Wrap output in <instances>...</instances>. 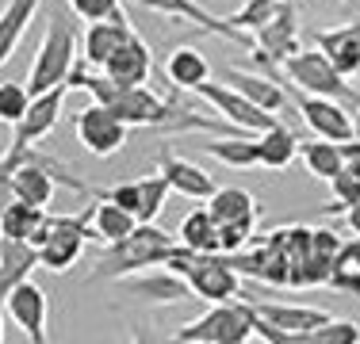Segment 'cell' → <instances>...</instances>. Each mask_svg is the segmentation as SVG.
<instances>
[{"instance_id": "obj_12", "label": "cell", "mask_w": 360, "mask_h": 344, "mask_svg": "<svg viewBox=\"0 0 360 344\" xmlns=\"http://www.w3.org/2000/svg\"><path fill=\"white\" fill-rule=\"evenodd\" d=\"M295 107H299V115H303V123L311 126L314 138H330V142H353L356 138L353 111H349L341 100L314 96V92H299L295 88Z\"/></svg>"}, {"instance_id": "obj_30", "label": "cell", "mask_w": 360, "mask_h": 344, "mask_svg": "<svg viewBox=\"0 0 360 344\" xmlns=\"http://www.w3.org/2000/svg\"><path fill=\"white\" fill-rule=\"evenodd\" d=\"M257 153H261V165L264 168H288L291 161L299 157V138L291 126L276 123L269 131L257 134Z\"/></svg>"}, {"instance_id": "obj_29", "label": "cell", "mask_w": 360, "mask_h": 344, "mask_svg": "<svg viewBox=\"0 0 360 344\" xmlns=\"http://www.w3.org/2000/svg\"><path fill=\"white\" fill-rule=\"evenodd\" d=\"M176 237L184 241L188 249H195V253H222V241H219V222L215 214L207 211V206H195V211L184 214V222H180Z\"/></svg>"}, {"instance_id": "obj_42", "label": "cell", "mask_w": 360, "mask_h": 344, "mask_svg": "<svg viewBox=\"0 0 360 344\" xmlns=\"http://www.w3.org/2000/svg\"><path fill=\"white\" fill-rule=\"evenodd\" d=\"M345 226H349V230H353V234L360 237V203L345 206Z\"/></svg>"}, {"instance_id": "obj_43", "label": "cell", "mask_w": 360, "mask_h": 344, "mask_svg": "<svg viewBox=\"0 0 360 344\" xmlns=\"http://www.w3.org/2000/svg\"><path fill=\"white\" fill-rule=\"evenodd\" d=\"M353 123H356V138H360V107L353 111Z\"/></svg>"}, {"instance_id": "obj_5", "label": "cell", "mask_w": 360, "mask_h": 344, "mask_svg": "<svg viewBox=\"0 0 360 344\" xmlns=\"http://www.w3.org/2000/svg\"><path fill=\"white\" fill-rule=\"evenodd\" d=\"M257 337V310L250 303H211V310L195 322H184L173 329V340L180 344H245Z\"/></svg>"}, {"instance_id": "obj_41", "label": "cell", "mask_w": 360, "mask_h": 344, "mask_svg": "<svg viewBox=\"0 0 360 344\" xmlns=\"http://www.w3.org/2000/svg\"><path fill=\"white\" fill-rule=\"evenodd\" d=\"M15 199V184H12V172L0 168V214H4V206Z\"/></svg>"}, {"instance_id": "obj_7", "label": "cell", "mask_w": 360, "mask_h": 344, "mask_svg": "<svg viewBox=\"0 0 360 344\" xmlns=\"http://www.w3.org/2000/svg\"><path fill=\"white\" fill-rule=\"evenodd\" d=\"M299 12H295V0H280V8L272 12V20L264 27L253 31V65L264 69L272 81H280L276 69L288 62L291 54H299Z\"/></svg>"}, {"instance_id": "obj_10", "label": "cell", "mask_w": 360, "mask_h": 344, "mask_svg": "<svg viewBox=\"0 0 360 344\" xmlns=\"http://www.w3.org/2000/svg\"><path fill=\"white\" fill-rule=\"evenodd\" d=\"M188 279V291H192V298H200V303H230V298H238V291H242V275L238 268L226 260V253H200V260L192 264V272L184 275Z\"/></svg>"}, {"instance_id": "obj_24", "label": "cell", "mask_w": 360, "mask_h": 344, "mask_svg": "<svg viewBox=\"0 0 360 344\" xmlns=\"http://www.w3.org/2000/svg\"><path fill=\"white\" fill-rule=\"evenodd\" d=\"M165 77H169L173 88L195 92L203 81H211V62L203 58V50H195V46H176L173 54L165 58Z\"/></svg>"}, {"instance_id": "obj_14", "label": "cell", "mask_w": 360, "mask_h": 344, "mask_svg": "<svg viewBox=\"0 0 360 344\" xmlns=\"http://www.w3.org/2000/svg\"><path fill=\"white\" fill-rule=\"evenodd\" d=\"M65 92H70V84H58V88H50V92H42V96L31 100L27 115L12 126V145H8V150H27V145L50 138V131L58 126V115H62V107H65Z\"/></svg>"}, {"instance_id": "obj_33", "label": "cell", "mask_w": 360, "mask_h": 344, "mask_svg": "<svg viewBox=\"0 0 360 344\" xmlns=\"http://www.w3.org/2000/svg\"><path fill=\"white\" fill-rule=\"evenodd\" d=\"M356 279H360V237L356 241H345V245L338 249L333 268H330V287L349 291V295H353Z\"/></svg>"}, {"instance_id": "obj_27", "label": "cell", "mask_w": 360, "mask_h": 344, "mask_svg": "<svg viewBox=\"0 0 360 344\" xmlns=\"http://www.w3.org/2000/svg\"><path fill=\"white\" fill-rule=\"evenodd\" d=\"M12 184H15V195L35 206H50V199H54V172H50L46 165H39V161H20V165L12 168Z\"/></svg>"}, {"instance_id": "obj_17", "label": "cell", "mask_w": 360, "mask_h": 344, "mask_svg": "<svg viewBox=\"0 0 360 344\" xmlns=\"http://www.w3.org/2000/svg\"><path fill=\"white\" fill-rule=\"evenodd\" d=\"M314 46L338 65V73H345L349 81L360 77V15L345 27H330V31H314Z\"/></svg>"}, {"instance_id": "obj_45", "label": "cell", "mask_w": 360, "mask_h": 344, "mask_svg": "<svg viewBox=\"0 0 360 344\" xmlns=\"http://www.w3.org/2000/svg\"><path fill=\"white\" fill-rule=\"evenodd\" d=\"M353 295H356V298H360V279H356V287H353Z\"/></svg>"}, {"instance_id": "obj_3", "label": "cell", "mask_w": 360, "mask_h": 344, "mask_svg": "<svg viewBox=\"0 0 360 344\" xmlns=\"http://www.w3.org/2000/svg\"><path fill=\"white\" fill-rule=\"evenodd\" d=\"M73 65H77V23L65 8H50L35 62L27 69L31 96H42V92L58 88V84H70Z\"/></svg>"}, {"instance_id": "obj_28", "label": "cell", "mask_w": 360, "mask_h": 344, "mask_svg": "<svg viewBox=\"0 0 360 344\" xmlns=\"http://www.w3.org/2000/svg\"><path fill=\"white\" fill-rule=\"evenodd\" d=\"M299 161L307 165L311 176L330 184L345 168V150H341V142H330V138H311V142H299Z\"/></svg>"}, {"instance_id": "obj_9", "label": "cell", "mask_w": 360, "mask_h": 344, "mask_svg": "<svg viewBox=\"0 0 360 344\" xmlns=\"http://www.w3.org/2000/svg\"><path fill=\"white\" fill-rule=\"evenodd\" d=\"M195 96H203L211 103V107L219 111L226 123H234L238 131H245V134H261V131H269V126H276L280 119L272 115V111H264V107H257V103L250 96H242V92L234 88V84H215V81H203L200 88H195Z\"/></svg>"}, {"instance_id": "obj_2", "label": "cell", "mask_w": 360, "mask_h": 344, "mask_svg": "<svg viewBox=\"0 0 360 344\" xmlns=\"http://www.w3.org/2000/svg\"><path fill=\"white\" fill-rule=\"evenodd\" d=\"M180 245V237L165 234L158 222H139L134 234H127L123 241H111L100 253L96 268H92L89 283H108V279H127L134 272L158 268L173 256V249Z\"/></svg>"}, {"instance_id": "obj_20", "label": "cell", "mask_w": 360, "mask_h": 344, "mask_svg": "<svg viewBox=\"0 0 360 344\" xmlns=\"http://www.w3.org/2000/svg\"><path fill=\"white\" fill-rule=\"evenodd\" d=\"M35 268H39V249L31 241L0 237V306Z\"/></svg>"}, {"instance_id": "obj_22", "label": "cell", "mask_w": 360, "mask_h": 344, "mask_svg": "<svg viewBox=\"0 0 360 344\" xmlns=\"http://www.w3.org/2000/svg\"><path fill=\"white\" fill-rule=\"evenodd\" d=\"M222 81L226 84H234L242 96H250L257 107H264V111H284L288 107V96H284V88H280V81H272L269 73H245V69H222Z\"/></svg>"}, {"instance_id": "obj_18", "label": "cell", "mask_w": 360, "mask_h": 344, "mask_svg": "<svg viewBox=\"0 0 360 344\" xmlns=\"http://www.w3.org/2000/svg\"><path fill=\"white\" fill-rule=\"evenodd\" d=\"M104 73L111 77L115 84H150V73H153V54L146 46V39L139 31H131V39L108 58Z\"/></svg>"}, {"instance_id": "obj_35", "label": "cell", "mask_w": 360, "mask_h": 344, "mask_svg": "<svg viewBox=\"0 0 360 344\" xmlns=\"http://www.w3.org/2000/svg\"><path fill=\"white\" fill-rule=\"evenodd\" d=\"M31 88H27V81H4L0 84V123H8V126H15L23 115H27V107H31Z\"/></svg>"}, {"instance_id": "obj_40", "label": "cell", "mask_w": 360, "mask_h": 344, "mask_svg": "<svg viewBox=\"0 0 360 344\" xmlns=\"http://www.w3.org/2000/svg\"><path fill=\"white\" fill-rule=\"evenodd\" d=\"M100 199H111V203H119V206H127V211H134L139 214V203H142V187H139V180H123V184H115V187H108V192H96ZM92 195V199H96Z\"/></svg>"}, {"instance_id": "obj_1", "label": "cell", "mask_w": 360, "mask_h": 344, "mask_svg": "<svg viewBox=\"0 0 360 344\" xmlns=\"http://www.w3.org/2000/svg\"><path fill=\"white\" fill-rule=\"evenodd\" d=\"M73 88H84L96 103H104L111 115H119L131 131H158V134H200V131H238L226 119H207L195 107L180 100H165L158 92H150L146 84H115L100 69L92 73L89 65H73L70 73Z\"/></svg>"}, {"instance_id": "obj_8", "label": "cell", "mask_w": 360, "mask_h": 344, "mask_svg": "<svg viewBox=\"0 0 360 344\" xmlns=\"http://www.w3.org/2000/svg\"><path fill=\"white\" fill-rule=\"evenodd\" d=\"M226 260L238 268V275H250V279L264 283V287H291V264L272 230L264 237H257L253 249L245 245L238 253H226Z\"/></svg>"}, {"instance_id": "obj_46", "label": "cell", "mask_w": 360, "mask_h": 344, "mask_svg": "<svg viewBox=\"0 0 360 344\" xmlns=\"http://www.w3.org/2000/svg\"><path fill=\"white\" fill-rule=\"evenodd\" d=\"M0 340H4V322H0Z\"/></svg>"}, {"instance_id": "obj_19", "label": "cell", "mask_w": 360, "mask_h": 344, "mask_svg": "<svg viewBox=\"0 0 360 344\" xmlns=\"http://www.w3.org/2000/svg\"><path fill=\"white\" fill-rule=\"evenodd\" d=\"M131 20H96L89 23V31H84L81 39V58L89 69H104L108 58L115 54L119 46H123L127 39H131Z\"/></svg>"}, {"instance_id": "obj_21", "label": "cell", "mask_w": 360, "mask_h": 344, "mask_svg": "<svg viewBox=\"0 0 360 344\" xmlns=\"http://www.w3.org/2000/svg\"><path fill=\"white\" fill-rule=\"evenodd\" d=\"M127 283H131L134 295H142V303H158V306H173V303H184V298H192V291H188V279L176 272H134L127 275Z\"/></svg>"}, {"instance_id": "obj_16", "label": "cell", "mask_w": 360, "mask_h": 344, "mask_svg": "<svg viewBox=\"0 0 360 344\" xmlns=\"http://www.w3.org/2000/svg\"><path fill=\"white\" fill-rule=\"evenodd\" d=\"M158 172L173 184L176 195H188V199H211V195L219 192L215 176H211L207 168L188 161V157H176V153H169V150L158 153Z\"/></svg>"}, {"instance_id": "obj_4", "label": "cell", "mask_w": 360, "mask_h": 344, "mask_svg": "<svg viewBox=\"0 0 360 344\" xmlns=\"http://www.w3.org/2000/svg\"><path fill=\"white\" fill-rule=\"evenodd\" d=\"M84 241H96V230L89 222V211L84 214H54L46 211L42 222L31 234V245L39 249V268L46 272H70L84 253Z\"/></svg>"}, {"instance_id": "obj_37", "label": "cell", "mask_w": 360, "mask_h": 344, "mask_svg": "<svg viewBox=\"0 0 360 344\" xmlns=\"http://www.w3.org/2000/svg\"><path fill=\"white\" fill-rule=\"evenodd\" d=\"M280 8V0H245L242 8H238L234 15H226L234 27H242V31H257V27H264V23L272 20V12Z\"/></svg>"}, {"instance_id": "obj_23", "label": "cell", "mask_w": 360, "mask_h": 344, "mask_svg": "<svg viewBox=\"0 0 360 344\" xmlns=\"http://www.w3.org/2000/svg\"><path fill=\"white\" fill-rule=\"evenodd\" d=\"M42 8V0H8L0 8V69L12 62L20 39L27 34V23L35 20V12Z\"/></svg>"}, {"instance_id": "obj_11", "label": "cell", "mask_w": 360, "mask_h": 344, "mask_svg": "<svg viewBox=\"0 0 360 344\" xmlns=\"http://www.w3.org/2000/svg\"><path fill=\"white\" fill-rule=\"evenodd\" d=\"M131 138V126L123 123L119 115H111L104 103L92 100L89 107L77 111V142L92 153V157H111L119 153Z\"/></svg>"}, {"instance_id": "obj_13", "label": "cell", "mask_w": 360, "mask_h": 344, "mask_svg": "<svg viewBox=\"0 0 360 344\" xmlns=\"http://www.w3.org/2000/svg\"><path fill=\"white\" fill-rule=\"evenodd\" d=\"M131 4L146 8V12H158V15H176V20H188L192 27H200V31H207V34H219V39L234 42V46L253 50V34H250V31L234 27L226 15L207 12V8L195 4V0H131Z\"/></svg>"}, {"instance_id": "obj_32", "label": "cell", "mask_w": 360, "mask_h": 344, "mask_svg": "<svg viewBox=\"0 0 360 344\" xmlns=\"http://www.w3.org/2000/svg\"><path fill=\"white\" fill-rule=\"evenodd\" d=\"M42 214H46V206H35V203H27V199H20V195H15V199L4 206V214H0V237L31 241L35 226L42 222Z\"/></svg>"}, {"instance_id": "obj_25", "label": "cell", "mask_w": 360, "mask_h": 344, "mask_svg": "<svg viewBox=\"0 0 360 344\" xmlns=\"http://www.w3.org/2000/svg\"><path fill=\"white\" fill-rule=\"evenodd\" d=\"M89 222H92V230H96V241H100V245H111V241H123L127 234H134V226H139V214L96 195V203L89 206Z\"/></svg>"}, {"instance_id": "obj_6", "label": "cell", "mask_w": 360, "mask_h": 344, "mask_svg": "<svg viewBox=\"0 0 360 344\" xmlns=\"http://www.w3.org/2000/svg\"><path fill=\"white\" fill-rule=\"evenodd\" d=\"M284 77L295 84L299 92H314V96H330V100H341V103L360 107V92L349 84L345 73H338V65H333L319 46L291 54L284 62Z\"/></svg>"}, {"instance_id": "obj_15", "label": "cell", "mask_w": 360, "mask_h": 344, "mask_svg": "<svg viewBox=\"0 0 360 344\" xmlns=\"http://www.w3.org/2000/svg\"><path fill=\"white\" fill-rule=\"evenodd\" d=\"M4 310H8V317H12V322L20 325L23 333H27L31 344H46V340H50V333H46L50 298H46V291H42L39 283L23 279L20 287H15L12 295L4 298Z\"/></svg>"}, {"instance_id": "obj_39", "label": "cell", "mask_w": 360, "mask_h": 344, "mask_svg": "<svg viewBox=\"0 0 360 344\" xmlns=\"http://www.w3.org/2000/svg\"><path fill=\"white\" fill-rule=\"evenodd\" d=\"M257 218H242V222H222L219 226V241H222V253H238L257 237Z\"/></svg>"}, {"instance_id": "obj_36", "label": "cell", "mask_w": 360, "mask_h": 344, "mask_svg": "<svg viewBox=\"0 0 360 344\" xmlns=\"http://www.w3.org/2000/svg\"><path fill=\"white\" fill-rule=\"evenodd\" d=\"M307 344H360V322H349V317H326L319 329H311Z\"/></svg>"}, {"instance_id": "obj_26", "label": "cell", "mask_w": 360, "mask_h": 344, "mask_svg": "<svg viewBox=\"0 0 360 344\" xmlns=\"http://www.w3.org/2000/svg\"><path fill=\"white\" fill-rule=\"evenodd\" d=\"M203 153L207 157H215V161H222L226 168H257L261 165V153H257V134L250 138V134H230V138H207L203 142Z\"/></svg>"}, {"instance_id": "obj_34", "label": "cell", "mask_w": 360, "mask_h": 344, "mask_svg": "<svg viewBox=\"0 0 360 344\" xmlns=\"http://www.w3.org/2000/svg\"><path fill=\"white\" fill-rule=\"evenodd\" d=\"M139 187H142L139 222H158L161 211H165V203H169V192H173V184H169L161 172H153V176H142V180H139Z\"/></svg>"}, {"instance_id": "obj_31", "label": "cell", "mask_w": 360, "mask_h": 344, "mask_svg": "<svg viewBox=\"0 0 360 344\" xmlns=\"http://www.w3.org/2000/svg\"><path fill=\"white\" fill-rule=\"evenodd\" d=\"M207 211L215 214V222H242V218H257V195L250 187H219L207 199Z\"/></svg>"}, {"instance_id": "obj_38", "label": "cell", "mask_w": 360, "mask_h": 344, "mask_svg": "<svg viewBox=\"0 0 360 344\" xmlns=\"http://www.w3.org/2000/svg\"><path fill=\"white\" fill-rule=\"evenodd\" d=\"M70 4V12L77 15V20H127L123 15V0H65Z\"/></svg>"}, {"instance_id": "obj_44", "label": "cell", "mask_w": 360, "mask_h": 344, "mask_svg": "<svg viewBox=\"0 0 360 344\" xmlns=\"http://www.w3.org/2000/svg\"><path fill=\"white\" fill-rule=\"evenodd\" d=\"M338 4H345V8H356V4H360V0H338Z\"/></svg>"}]
</instances>
